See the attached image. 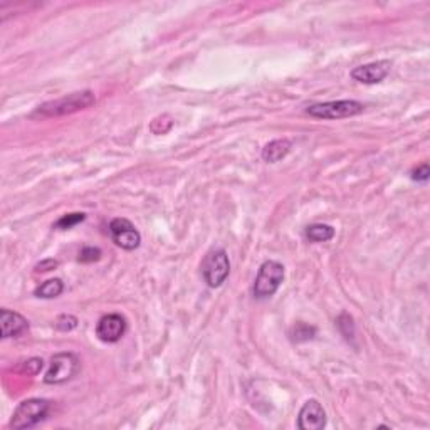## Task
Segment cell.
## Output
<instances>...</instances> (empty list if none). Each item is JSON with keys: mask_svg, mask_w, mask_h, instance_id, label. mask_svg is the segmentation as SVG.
<instances>
[{"mask_svg": "<svg viewBox=\"0 0 430 430\" xmlns=\"http://www.w3.org/2000/svg\"><path fill=\"white\" fill-rule=\"evenodd\" d=\"M96 103V96L93 91H81V93H73L69 96L54 99V101L44 103L34 111L31 117L33 118H58L66 117V114L78 113V111L87 110Z\"/></svg>", "mask_w": 430, "mask_h": 430, "instance_id": "1", "label": "cell"}, {"mask_svg": "<svg viewBox=\"0 0 430 430\" xmlns=\"http://www.w3.org/2000/svg\"><path fill=\"white\" fill-rule=\"evenodd\" d=\"M49 409L51 404L47 400H44V398H29V400H24L17 405V409L14 410V415H12L9 422V429H33L46 419L47 413H49Z\"/></svg>", "mask_w": 430, "mask_h": 430, "instance_id": "2", "label": "cell"}, {"mask_svg": "<svg viewBox=\"0 0 430 430\" xmlns=\"http://www.w3.org/2000/svg\"><path fill=\"white\" fill-rule=\"evenodd\" d=\"M284 281V266L277 261H266L259 268V273L254 281V298L257 300H268L274 296Z\"/></svg>", "mask_w": 430, "mask_h": 430, "instance_id": "3", "label": "cell"}, {"mask_svg": "<svg viewBox=\"0 0 430 430\" xmlns=\"http://www.w3.org/2000/svg\"><path fill=\"white\" fill-rule=\"evenodd\" d=\"M363 103L353 101V99H343V101H328L311 105L306 108V113L318 119H343L356 117V114L363 113Z\"/></svg>", "mask_w": 430, "mask_h": 430, "instance_id": "4", "label": "cell"}, {"mask_svg": "<svg viewBox=\"0 0 430 430\" xmlns=\"http://www.w3.org/2000/svg\"><path fill=\"white\" fill-rule=\"evenodd\" d=\"M202 274L210 288H221L230 274V261L224 249H212L202 262Z\"/></svg>", "mask_w": 430, "mask_h": 430, "instance_id": "5", "label": "cell"}, {"mask_svg": "<svg viewBox=\"0 0 430 430\" xmlns=\"http://www.w3.org/2000/svg\"><path fill=\"white\" fill-rule=\"evenodd\" d=\"M79 358L74 353H58L51 360L49 370L46 372L44 381L47 385H59L73 380L79 372Z\"/></svg>", "mask_w": 430, "mask_h": 430, "instance_id": "6", "label": "cell"}, {"mask_svg": "<svg viewBox=\"0 0 430 430\" xmlns=\"http://www.w3.org/2000/svg\"><path fill=\"white\" fill-rule=\"evenodd\" d=\"M110 236L118 248L135 250L140 248L141 236L128 218H114L110 224Z\"/></svg>", "mask_w": 430, "mask_h": 430, "instance_id": "7", "label": "cell"}, {"mask_svg": "<svg viewBox=\"0 0 430 430\" xmlns=\"http://www.w3.org/2000/svg\"><path fill=\"white\" fill-rule=\"evenodd\" d=\"M128 329V322L118 313H111L103 316L96 325V336L105 343H118L125 336Z\"/></svg>", "mask_w": 430, "mask_h": 430, "instance_id": "8", "label": "cell"}, {"mask_svg": "<svg viewBox=\"0 0 430 430\" xmlns=\"http://www.w3.org/2000/svg\"><path fill=\"white\" fill-rule=\"evenodd\" d=\"M298 427L301 430H321L326 427V412L318 400L306 402L298 415Z\"/></svg>", "mask_w": 430, "mask_h": 430, "instance_id": "9", "label": "cell"}, {"mask_svg": "<svg viewBox=\"0 0 430 430\" xmlns=\"http://www.w3.org/2000/svg\"><path fill=\"white\" fill-rule=\"evenodd\" d=\"M390 69H392V62L381 59V61L355 67L352 71V78L358 83H363V85H378L390 74Z\"/></svg>", "mask_w": 430, "mask_h": 430, "instance_id": "10", "label": "cell"}, {"mask_svg": "<svg viewBox=\"0 0 430 430\" xmlns=\"http://www.w3.org/2000/svg\"><path fill=\"white\" fill-rule=\"evenodd\" d=\"M0 328H2V338H17L22 336L29 329V321L22 314L10 311V309H2L0 311Z\"/></svg>", "mask_w": 430, "mask_h": 430, "instance_id": "11", "label": "cell"}, {"mask_svg": "<svg viewBox=\"0 0 430 430\" xmlns=\"http://www.w3.org/2000/svg\"><path fill=\"white\" fill-rule=\"evenodd\" d=\"M293 148V143H291L288 138H281V140H274L268 143V145L262 148V160L268 163H277L281 162L282 158L288 157V153Z\"/></svg>", "mask_w": 430, "mask_h": 430, "instance_id": "12", "label": "cell"}, {"mask_svg": "<svg viewBox=\"0 0 430 430\" xmlns=\"http://www.w3.org/2000/svg\"><path fill=\"white\" fill-rule=\"evenodd\" d=\"M304 236L309 242L320 244V242H328L334 237V229L332 225L326 224H313L308 225L304 230Z\"/></svg>", "mask_w": 430, "mask_h": 430, "instance_id": "13", "label": "cell"}, {"mask_svg": "<svg viewBox=\"0 0 430 430\" xmlns=\"http://www.w3.org/2000/svg\"><path fill=\"white\" fill-rule=\"evenodd\" d=\"M62 291H64V282L61 280H49L42 282L39 288H35L34 294L37 298H42V300H53V298L61 296Z\"/></svg>", "mask_w": 430, "mask_h": 430, "instance_id": "14", "label": "cell"}, {"mask_svg": "<svg viewBox=\"0 0 430 430\" xmlns=\"http://www.w3.org/2000/svg\"><path fill=\"white\" fill-rule=\"evenodd\" d=\"M289 336L294 343H304V341L313 340V338L316 336V328L308 325V322H296V325L291 328Z\"/></svg>", "mask_w": 430, "mask_h": 430, "instance_id": "15", "label": "cell"}, {"mask_svg": "<svg viewBox=\"0 0 430 430\" xmlns=\"http://www.w3.org/2000/svg\"><path fill=\"white\" fill-rule=\"evenodd\" d=\"M85 221H86V214H83V212L66 214V215H62V217L59 218L58 222H55L54 227H55V229L67 230V229H71V227L81 224V222H85Z\"/></svg>", "mask_w": 430, "mask_h": 430, "instance_id": "16", "label": "cell"}, {"mask_svg": "<svg viewBox=\"0 0 430 430\" xmlns=\"http://www.w3.org/2000/svg\"><path fill=\"white\" fill-rule=\"evenodd\" d=\"M338 328L340 332L343 333V336L346 340H352L355 336V325H353V318L350 314L343 313L340 318H338Z\"/></svg>", "mask_w": 430, "mask_h": 430, "instance_id": "17", "label": "cell"}, {"mask_svg": "<svg viewBox=\"0 0 430 430\" xmlns=\"http://www.w3.org/2000/svg\"><path fill=\"white\" fill-rule=\"evenodd\" d=\"M103 252L99 248H93V246H86L79 252V262H85V264H91V262H98L101 259Z\"/></svg>", "mask_w": 430, "mask_h": 430, "instance_id": "18", "label": "cell"}, {"mask_svg": "<svg viewBox=\"0 0 430 430\" xmlns=\"http://www.w3.org/2000/svg\"><path fill=\"white\" fill-rule=\"evenodd\" d=\"M78 326V318L71 316V314H61V316L55 320V328L59 332H73V329Z\"/></svg>", "mask_w": 430, "mask_h": 430, "instance_id": "19", "label": "cell"}, {"mask_svg": "<svg viewBox=\"0 0 430 430\" xmlns=\"http://www.w3.org/2000/svg\"><path fill=\"white\" fill-rule=\"evenodd\" d=\"M429 175H430L429 163H422V165H419V166H417V169L412 170L410 177H412V180L424 183V182L429 180Z\"/></svg>", "mask_w": 430, "mask_h": 430, "instance_id": "20", "label": "cell"}, {"mask_svg": "<svg viewBox=\"0 0 430 430\" xmlns=\"http://www.w3.org/2000/svg\"><path fill=\"white\" fill-rule=\"evenodd\" d=\"M42 363L44 361L41 358H31L29 361H26V372L31 373V375H35L42 368Z\"/></svg>", "mask_w": 430, "mask_h": 430, "instance_id": "21", "label": "cell"}, {"mask_svg": "<svg viewBox=\"0 0 430 430\" xmlns=\"http://www.w3.org/2000/svg\"><path fill=\"white\" fill-rule=\"evenodd\" d=\"M59 266L58 261H54V259H46V261H41L37 266H35V270L37 273H47V270H53Z\"/></svg>", "mask_w": 430, "mask_h": 430, "instance_id": "22", "label": "cell"}]
</instances>
